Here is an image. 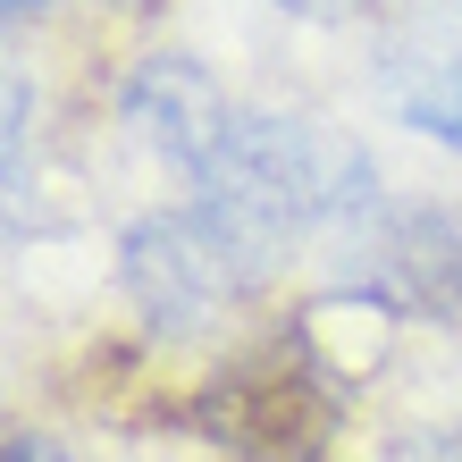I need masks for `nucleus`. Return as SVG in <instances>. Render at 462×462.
<instances>
[{"label": "nucleus", "instance_id": "0eeeda50", "mask_svg": "<svg viewBox=\"0 0 462 462\" xmlns=\"http://www.w3.org/2000/svg\"><path fill=\"white\" fill-rule=\"evenodd\" d=\"M25 152H34V93L0 68V219H17L25 202Z\"/></svg>", "mask_w": 462, "mask_h": 462}, {"label": "nucleus", "instance_id": "f03ea898", "mask_svg": "<svg viewBox=\"0 0 462 462\" xmlns=\"http://www.w3.org/2000/svg\"><path fill=\"white\" fill-rule=\"evenodd\" d=\"M261 253H244V244L210 219V210H152V219H134L126 244H118V278L134 294V311L152 319L160 337H202L219 328V319L244 303V294L261 286Z\"/></svg>", "mask_w": 462, "mask_h": 462}, {"label": "nucleus", "instance_id": "7ed1b4c3", "mask_svg": "<svg viewBox=\"0 0 462 462\" xmlns=\"http://www.w3.org/2000/svg\"><path fill=\"white\" fill-rule=\"evenodd\" d=\"M328 412H337V395L319 378V345L303 319H294L286 345L253 353L236 378L210 387V429L244 462H311L319 438H328Z\"/></svg>", "mask_w": 462, "mask_h": 462}, {"label": "nucleus", "instance_id": "6e6552de", "mask_svg": "<svg viewBox=\"0 0 462 462\" xmlns=\"http://www.w3.org/2000/svg\"><path fill=\"white\" fill-rule=\"evenodd\" d=\"M378 462H462V429H403Z\"/></svg>", "mask_w": 462, "mask_h": 462}, {"label": "nucleus", "instance_id": "20e7f679", "mask_svg": "<svg viewBox=\"0 0 462 462\" xmlns=\"http://www.w3.org/2000/svg\"><path fill=\"white\" fill-rule=\"evenodd\" d=\"M378 110L429 143L462 152V0H412L370 60Z\"/></svg>", "mask_w": 462, "mask_h": 462}, {"label": "nucleus", "instance_id": "9d476101", "mask_svg": "<svg viewBox=\"0 0 462 462\" xmlns=\"http://www.w3.org/2000/svg\"><path fill=\"white\" fill-rule=\"evenodd\" d=\"M17 9H42V0H0V17H17Z\"/></svg>", "mask_w": 462, "mask_h": 462}, {"label": "nucleus", "instance_id": "39448f33", "mask_svg": "<svg viewBox=\"0 0 462 462\" xmlns=\"http://www.w3.org/2000/svg\"><path fill=\"white\" fill-rule=\"evenodd\" d=\"M118 110H126V126L143 134V143L169 160V169H185V177H202L210 152H219L227 126H236V101L219 93V76L194 68L185 51H160V60H143V68L126 76Z\"/></svg>", "mask_w": 462, "mask_h": 462}, {"label": "nucleus", "instance_id": "423d86ee", "mask_svg": "<svg viewBox=\"0 0 462 462\" xmlns=\"http://www.w3.org/2000/svg\"><path fill=\"white\" fill-rule=\"evenodd\" d=\"M378 286L387 303L454 311L462 303V219L454 210H403L378 227Z\"/></svg>", "mask_w": 462, "mask_h": 462}, {"label": "nucleus", "instance_id": "1a4fd4ad", "mask_svg": "<svg viewBox=\"0 0 462 462\" xmlns=\"http://www.w3.org/2000/svg\"><path fill=\"white\" fill-rule=\"evenodd\" d=\"M0 462H68V454L42 446V438H17V446H0Z\"/></svg>", "mask_w": 462, "mask_h": 462}, {"label": "nucleus", "instance_id": "9b49d317", "mask_svg": "<svg viewBox=\"0 0 462 462\" xmlns=\"http://www.w3.org/2000/svg\"><path fill=\"white\" fill-rule=\"evenodd\" d=\"M286 9H337V0H286Z\"/></svg>", "mask_w": 462, "mask_h": 462}, {"label": "nucleus", "instance_id": "f257e3e1", "mask_svg": "<svg viewBox=\"0 0 462 462\" xmlns=\"http://www.w3.org/2000/svg\"><path fill=\"white\" fill-rule=\"evenodd\" d=\"M194 202L219 219L244 253L278 261L303 227L362 219L378 202V169L362 143H345L319 118H278V110H236L227 143L194 177Z\"/></svg>", "mask_w": 462, "mask_h": 462}]
</instances>
